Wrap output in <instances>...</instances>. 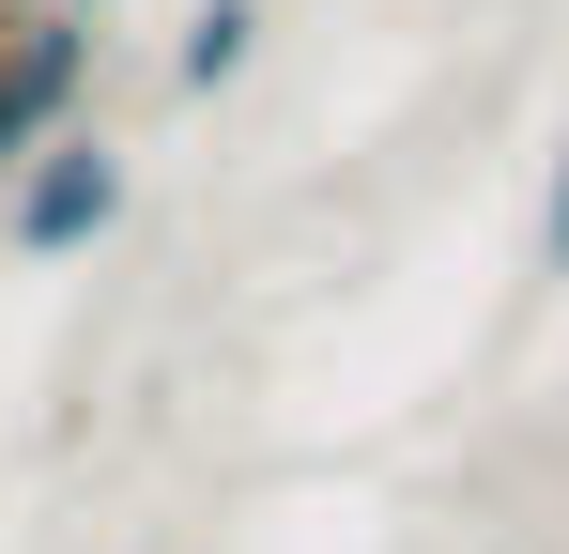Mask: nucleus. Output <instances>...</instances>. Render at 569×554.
<instances>
[{
    "label": "nucleus",
    "instance_id": "39448f33",
    "mask_svg": "<svg viewBox=\"0 0 569 554\" xmlns=\"http://www.w3.org/2000/svg\"><path fill=\"white\" fill-rule=\"evenodd\" d=\"M78 16H108V0H78Z\"/></svg>",
    "mask_w": 569,
    "mask_h": 554
},
{
    "label": "nucleus",
    "instance_id": "20e7f679",
    "mask_svg": "<svg viewBox=\"0 0 569 554\" xmlns=\"http://www.w3.org/2000/svg\"><path fill=\"white\" fill-rule=\"evenodd\" d=\"M539 277H569V139H555V170H539Z\"/></svg>",
    "mask_w": 569,
    "mask_h": 554
},
{
    "label": "nucleus",
    "instance_id": "f257e3e1",
    "mask_svg": "<svg viewBox=\"0 0 569 554\" xmlns=\"http://www.w3.org/2000/svg\"><path fill=\"white\" fill-rule=\"evenodd\" d=\"M123 200H139L123 139H108V123H62L31 170L0 185V247H16V263H78V247H108V231H123Z\"/></svg>",
    "mask_w": 569,
    "mask_h": 554
},
{
    "label": "nucleus",
    "instance_id": "7ed1b4c3",
    "mask_svg": "<svg viewBox=\"0 0 569 554\" xmlns=\"http://www.w3.org/2000/svg\"><path fill=\"white\" fill-rule=\"evenodd\" d=\"M262 31H278L262 0H200L186 31H170V92H231L247 62H262Z\"/></svg>",
    "mask_w": 569,
    "mask_h": 554
},
{
    "label": "nucleus",
    "instance_id": "f03ea898",
    "mask_svg": "<svg viewBox=\"0 0 569 554\" xmlns=\"http://www.w3.org/2000/svg\"><path fill=\"white\" fill-rule=\"evenodd\" d=\"M62 123H93V16L78 0H0V185Z\"/></svg>",
    "mask_w": 569,
    "mask_h": 554
}]
</instances>
